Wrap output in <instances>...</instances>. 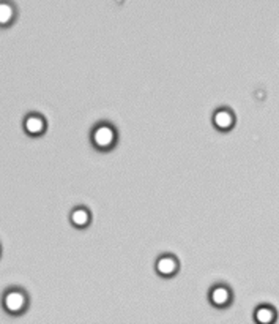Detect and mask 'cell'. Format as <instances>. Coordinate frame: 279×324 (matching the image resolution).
<instances>
[{"label":"cell","instance_id":"8992f818","mask_svg":"<svg viewBox=\"0 0 279 324\" xmlns=\"http://www.w3.org/2000/svg\"><path fill=\"white\" fill-rule=\"evenodd\" d=\"M14 16V10L10 3L6 2H0V25H6L10 24Z\"/></svg>","mask_w":279,"mask_h":324},{"label":"cell","instance_id":"7a4b0ae2","mask_svg":"<svg viewBox=\"0 0 279 324\" xmlns=\"http://www.w3.org/2000/svg\"><path fill=\"white\" fill-rule=\"evenodd\" d=\"M5 309L11 313H19L25 307V296L21 291H10L5 296Z\"/></svg>","mask_w":279,"mask_h":324},{"label":"cell","instance_id":"ba28073f","mask_svg":"<svg viewBox=\"0 0 279 324\" xmlns=\"http://www.w3.org/2000/svg\"><path fill=\"white\" fill-rule=\"evenodd\" d=\"M71 220L76 226H86L89 223V212L86 209H76L73 212Z\"/></svg>","mask_w":279,"mask_h":324},{"label":"cell","instance_id":"52a82bcc","mask_svg":"<svg viewBox=\"0 0 279 324\" xmlns=\"http://www.w3.org/2000/svg\"><path fill=\"white\" fill-rule=\"evenodd\" d=\"M211 301L216 305H224L229 301V291L226 288H215L211 291Z\"/></svg>","mask_w":279,"mask_h":324},{"label":"cell","instance_id":"9c48e42d","mask_svg":"<svg viewBox=\"0 0 279 324\" xmlns=\"http://www.w3.org/2000/svg\"><path fill=\"white\" fill-rule=\"evenodd\" d=\"M256 318L259 323H270V321H273L275 318V313L272 309H267V307H262V309H259L257 313H256Z\"/></svg>","mask_w":279,"mask_h":324},{"label":"cell","instance_id":"5b68a950","mask_svg":"<svg viewBox=\"0 0 279 324\" xmlns=\"http://www.w3.org/2000/svg\"><path fill=\"white\" fill-rule=\"evenodd\" d=\"M215 124L221 130H227L232 127V124H234V117H232L229 111H218L215 114Z\"/></svg>","mask_w":279,"mask_h":324},{"label":"cell","instance_id":"6da1fadb","mask_svg":"<svg viewBox=\"0 0 279 324\" xmlns=\"http://www.w3.org/2000/svg\"><path fill=\"white\" fill-rule=\"evenodd\" d=\"M114 141H115V133H114V130L107 125H101L93 132V143H95V146H98L99 149H107V147L114 144Z\"/></svg>","mask_w":279,"mask_h":324},{"label":"cell","instance_id":"277c9868","mask_svg":"<svg viewBox=\"0 0 279 324\" xmlns=\"http://www.w3.org/2000/svg\"><path fill=\"white\" fill-rule=\"evenodd\" d=\"M156 269L161 275H172L177 271V261L171 256H164L156 263Z\"/></svg>","mask_w":279,"mask_h":324},{"label":"cell","instance_id":"3957f363","mask_svg":"<svg viewBox=\"0 0 279 324\" xmlns=\"http://www.w3.org/2000/svg\"><path fill=\"white\" fill-rule=\"evenodd\" d=\"M25 130L30 135H40L44 132V120L38 116H30L25 119Z\"/></svg>","mask_w":279,"mask_h":324}]
</instances>
